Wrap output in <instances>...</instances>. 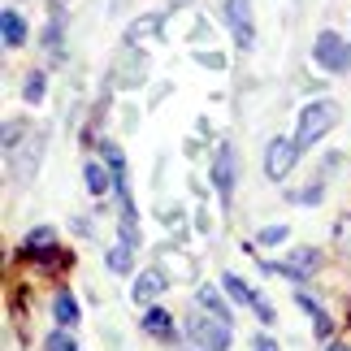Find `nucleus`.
Masks as SVG:
<instances>
[{"instance_id":"11","label":"nucleus","mask_w":351,"mask_h":351,"mask_svg":"<svg viewBox=\"0 0 351 351\" xmlns=\"http://www.w3.org/2000/svg\"><path fill=\"white\" fill-rule=\"evenodd\" d=\"M0 31H5V48L9 52H18L26 44V18H22L18 9H5V13H0Z\"/></svg>"},{"instance_id":"16","label":"nucleus","mask_w":351,"mask_h":351,"mask_svg":"<svg viewBox=\"0 0 351 351\" xmlns=\"http://www.w3.org/2000/svg\"><path fill=\"white\" fill-rule=\"evenodd\" d=\"M83 182H87L91 195H104V191H109V182H113V169H104L100 160H87V165H83Z\"/></svg>"},{"instance_id":"27","label":"nucleus","mask_w":351,"mask_h":351,"mask_svg":"<svg viewBox=\"0 0 351 351\" xmlns=\"http://www.w3.org/2000/svg\"><path fill=\"white\" fill-rule=\"evenodd\" d=\"M182 5H191V0H165V13H173V9H182Z\"/></svg>"},{"instance_id":"4","label":"nucleus","mask_w":351,"mask_h":351,"mask_svg":"<svg viewBox=\"0 0 351 351\" xmlns=\"http://www.w3.org/2000/svg\"><path fill=\"white\" fill-rule=\"evenodd\" d=\"M313 61L321 65V70L343 74L347 65H351V44H343V35H339V31H321V35H317V44H313Z\"/></svg>"},{"instance_id":"29","label":"nucleus","mask_w":351,"mask_h":351,"mask_svg":"<svg viewBox=\"0 0 351 351\" xmlns=\"http://www.w3.org/2000/svg\"><path fill=\"white\" fill-rule=\"evenodd\" d=\"M182 351H204V347H182Z\"/></svg>"},{"instance_id":"21","label":"nucleus","mask_w":351,"mask_h":351,"mask_svg":"<svg viewBox=\"0 0 351 351\" xmlns=\"http://www.w3.org/2000/svg\"><path fill=\"white\" fill-rule=\"evenodd\" d=\"M44 351H78V343L70 339V330H52L48 343H44Z\"/></svg>"},{"instance_id":"28","label":"nucleus","mask_w":351,"mask_h":351,"mask_svg":"<svg viewBox=\"0 0 351 351\" xmlns=\"http://www.w3.org/2000/svg\"><path fill=\"white\" fill-rule=\"evenodd\" d=\"M326 351H351V347H347V343H330Z\"/></svg>"},{"instance_id":"19","label":"nucleus","mask_w":351,"mask_h":351,"mask_svg":"<svg viewBox=\"0 0 351 351\" xmlns=\"http://www.w3.org/2000/svg\"><path fill=\"white\" fill-rule=\"evenodd\" d=\"M44 83H48V78L39 74V70H35V74H26V83H22V100H26V104H39V100H44V91H48Z\"/></svg>"},{"instance_id":"18","label":"nucleus","mask_w":351,"mask_h":351,"mask_svg":"<svg viewBox=\"0 0 351 351\" xmlns=\"http://www.w3.org/2000/svg\"><path fill=\"white\" fill-rule=\"evenodd\" d=\"M221 291L230 295L234 304H256V291H252L243 278H234V274H226V278H221Z\"/></svg>"},{"instance_id":"13","label":"nucleus","mask_w":351,"mask_h":351,"mask_svg":"<svg viewBox=\"0 0 351 351\" xmlns=\"http://www.w3.org/2000/svg\"><path fill=\"white\" fill-rule=\"evenodd\" d=\"M143 334H152L160 343H173V321H169L165 308H147L143 313Z\"/></svg>"},{"instance_id":"26","label":"nucleus","mask_w":351,"mask_h":351,"mask_svg":"<svg viewBox=\"0 0 351 351\" xmlns=\"http://www.w3.org/2000/svg\"><path fill=\"white\" fill-rule=\"evenodd\" d=\"M252 351H278V343L269 339V334H256V339H252Z\"/></svg>"},{"instance_id":"12","label":"nucleus","mask_w":351,"mask_h":351,"mask_svg":"<svg viewBox=\"0 0 351 351\" xmlns=\"http://www.w3.org/2000/svg\"><path fill=\"white\" fill-rule=\"evenodd\" d=\"M165 31V13H143V18H134L130 26H126V44H139V39H147V35H160Z\"/></svg>"},{"instance_id":"22","label":"nucleus","mask_w":351,"mask_h":351,"mask_svg":"<svg viewBox=\"0 0 351 351\" xmlns=\"http://www.w3.org/2000/svg\"><path fill=\"white\" fill-rule=\"evenodd\" d=\"M287 226H265L261 234H256V243H261V247H278V243H287Z\"/></svg>"},{"instance_id":"6","label":"nucleus","mask_w":351,"mask_h":351,"mask_svg":"<svg viewBox=\"0 0 351 351\" xmlns=\"http://www.w3.org/2000/svg\"><path fill=\"white\" fill-rule=\"evenodd\" d=\"M113 83L117 87H143L147 83V57L134 44H121V57H117V70H113Z\"/></svg>"},{"instance_id":"24","label":"nucleus","mask_w":351,"mask_h":351,"mask_svg":"<svg viewBox=\"0 0 351 351\" xmlns=\"http://www.w3.org/2000/svg\"><path fill=\"white\" fill-rule=\"evenodd\" d=\"M117 234H121V243H126V247H139V226H134V221H121Z\"/></svg>"},{"instance_id":"1","label":"nucleus","mask_w":351,"mask_h":351,"mask_svg":"<svg viewBox=\"0 0 351 351\" xmlns=\"http://www.w3.org/2000/svg\"><path fill=\"white\" fill-rule=\"evenodd\" d=\"M334 121H339V104L334 100H313V104H304L300 109V126H295V147H300V152H308V147H313L321 134H326Z\"/></svg>"},{"instance_id":"14","label":"nucleus","mask_w":351,"mask_h":351,"mask_svg":"<svg viewBox=\"0 0 351 351\" xmlns=\"http://www.w3.org/2000/svg\"><path fill=\"white\" fill-rule=\"evenodd\" d=\"M199 308H204V313H213L217 321H226V326H234V313H230V304L221 300L217 287H199Z\"/></svg>"},{"instance_id":"3","label":"nucleus","mask_w":351,"mask_h":351,"mask_svg":"<svg viewBox=\"0 0 351 351\" xmlns=\"http://www.w3.org/2000/svg\"><path fill=\"white\" fill-rule=\"evenodd\" d=\"M226 26H230L239 52H252L256 48V13H252V0H226Z\"/></svg>"},{"instance_id":"5","label":"nucleus","mask_w":351,"mask_h":351,"mask_svg":"<svg viewBox=\"0 0 351 351\" xmlns=\"http://www.w3.org/2000/svg\"><path fill=\"white\" fill-rule=\"evenodd\" d=\"M304 152L295 147V139H269V147H265V173L274 182H282L287 173L295 169V160H300Z\"/></svg>"},{"instance_id":"7","label":"nucleus","mask_w":351,"mask_h":351,"mask_svg":"<svg viewBox=\"0 0 351 351\" xmlns=\"http://www.w3.org/2000/svg\"><path fill=\"white\" fill-rule=\"evenodd\" d=\"M44 143H48V130H39L35 139H31V143L22 147L26 156H18V152L9 156V173H13V182H31V178H35L39 160H44Z\"/></svg>"},{"instance_id":"17","label":"nucleus","mask_w":351,"mask_h":351,"mask_svg":"<svg viewBox=\"0 0 351 351\" xmlns=\"http://www.w3.org/2000/svg\"><path fill=\"white\" fill-rule=\"evenodd\" d=\"M104 265H109V274H130V269H134V247H126V243H117V247L109 252V256H104Z\"/></svg>"},{"instance_id":"20","label":"nucleus","mask_w":351,"mask_h":351,"mask_svg":"<svg viewBox=\"0 0 351 351\" xmlns=\"http://www.w3.org/2000/svg\"><path fill=\"white\" fill-rule=\"evenodd\" d=\"M321 195H326V182H308L304 191H291V204H321Z\"/></svg>"},{"instance_id":"25","label":"nucleus","mask_w":351,"mask_h":351,"mask_svg":"<svg viewBox=\"0 0 351 351\" xmlns=\"http://www.w3.org/2000/svg\"><path fill=\"white\" fill-rule=\"evenodd\" d=\"M195 61L204 65V70H221V65H226V57H221V52H199V48H195Z\"/></svg>"},{"instance_id":"9","label":"nucleus","mask_w":351,"mask_h":351,"mask_svg":"<svg viewBox=\"0 0 351 351\" xmlns=\"http://www.w3.org/2000/svg\"><path fill=\"white\" fill-rule=\"evenodd\" d=\"M165 287H169V274H165V269H143V274L139 278H134V304H152L156 300V295H165Z\"/></svg>"},{"instance_id":"23","label":"nucleus","mask_w":351,"mask_h":351,"mask_svg":"<svg viewBox=\"0 0 351 351\" xmlns=\"http://www.w3.org/2000/svg\"><path fill=\"white\" fill-rule=\"evenodd\" d=\"M252 313H256V317H261V321H265V326H274V304H269V300H265V295H256V304H252Z\"/></svg>"},{"instance_id":"8","label":"nucleus","mask_w":351,"mask_h":351,"mask_svg":"<svg viewBox=\"0 0 351 351\" xmlns=\"http://www.w3.org/2000/svg\"><path fill=\"white\" fill-rule=\"evenodd\" d=\"M213 186H217L221 204H230L234 195V147L230 143H217V152H213Z\"/></svg>"},{"instance_id":"15","label":"nucleus","mask_w":351,"mask_h":351,"mask_svg":"<svg viewBox=\"0 0 351 351\" xmlns=\"http://www.w3.org/2000/svg\"><path fill=\"white\" fill-rule=\"evenodd\" d=\"M52 317H57L61 330H74L78 326V304H74L70 291H57V295H52Z\"/></svg>"},{"instance_id":"2","label":"nucleus","mask_w":351,"mask_h":351,"mask_svg":"<svg viewBox=\"0 0 351 351\" xmlns=\"http://www.w3.org/2000/svg\"><path fill=\"white\" fill-rule=\"evenodd\" d=\"M186 334H191V343L195 347H204V351H230V339H234V330L226 326V321H217L213 313H191V321H186Z\"/></svg>"},{"instance_id":"10","label":"nucleus","mask_w":351,"mask_h":351,"mask_svg":"<svg viewBox=\"0 0 351 351\" xmlns=\"http://www.w3.org/2000/svg\"><path fill=\"white\" fill-rule=\"evenodd\" d=\"M22 252L35 256V261H44V256H57V230H52V226H35V230L22 239Z\"/></svg>"}]
</instances>
